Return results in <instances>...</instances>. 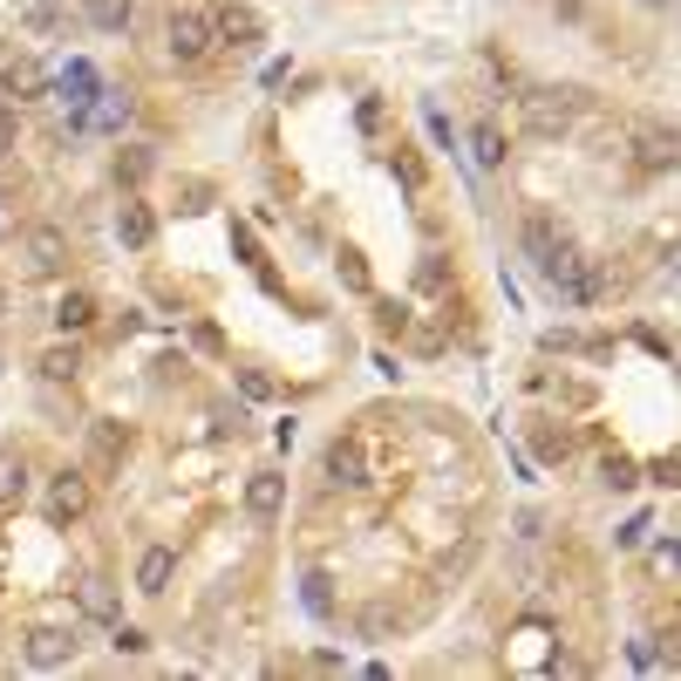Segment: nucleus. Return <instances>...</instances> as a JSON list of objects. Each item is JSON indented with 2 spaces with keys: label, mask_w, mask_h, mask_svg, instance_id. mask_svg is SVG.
I'll return each mask as SVG.
<instances>
[{
  "label": "nucleus",
  "mask_w": 681,
  "mask_h": 681,
  "mask_svg": "<svg viewBox=\"0 0 681 681\" xmlns=\"http://www.w3.org/2000/svg\"><path fill=\"white\" fill-rule=\"evenodd\" d=\"M525 253H532V266H539V279L558 294V300H573V307H586L593 300V273H586V253L573 246L566 232H552L545 219H532L525 225Z\"/></svg>",
  "instance_id": "1"
},
{
  "label": "nucleus",
  "mask_w": 681,
  "mask_h": 681,
  "mask_svg": "<svg viewBox=\"0 0 681 681\" xmlns=\"http://www.w3.org/2000/svg\"><path fill=\"white\" fill-rule=\"evenodd\" d=\"M518 109H525V130H532V137H566L573 116H579V89H552V83H539V89L518 96Z\"/></svg>",
  "instance_id": "2"
},
{
  "label": "nucleus",
  "mask_w": 681,
  "mask_h": 681,
  "mask_svg": "<svg viewBox=\"0 0 681 681\" xmlns=\"http://www.w3.org/2000/svg\"><path fill=\"white\" fill-rule=\"evenodd\" d=\"M212 42H219V28H212L205 8H171V21H164V49H171V62H205Z\"/></svg>",
  "instance_id": "3"
},
{
  "label": "nucleus",
  "mask_w": 681,
  "mask_h": 681,
  "mask_svg": "<svg viewBox=\"0 0 681 681\" xmlns=\"http://www.w3.org/2000/svg\"><path fill=\"white\" fill-rule=\"evenodd\" d=\"M21 655H28V668H42V674H49V668H68L75 655H83V627H75V620H68V627H34Z\"/></svg>",
  "instance_id": "4"
},
{
  "label": "nucleus",
  "mask_w": 681,
  "mask_h": 681,
  "mask_svg": "<svg viewBox=\"0 0 681 681\" xmlns=\"http://www.w3.org/2000/svg\"><path fill=\"white\" fill-rule=\"evenodd\" d=\"M21 266H28L34 279H55V273L68 266V238H62L55 225H28V232H21Z\"/></svg>",
  "instance_id": "5"
},
{
  "label": "nucleus",
  "mask_w": 681,
  "mask_h": 681,
  "mask_svg": "<svg viewBox=\"0 0 681 681\" xmlns=\"http://www.w3.org/2000/svg\"><path fill=\"white\" fill-rule=\"evenodd\" d=\"M634 157H640V171H674L681 164V137L661 130V124H640L634 130Z\"/></svg>",
  "instance_id": "6"
},
{
  "label": "nucleus",
  "mask_w": 681,
  "mask_h": 681,
  "mask_svg": "<svg viewBox=\"0 0 681 681\" xmlns=\"http://www.w3.org/2000/svg\"><path fill=\"white\" fill-rule=\"evenodd\" d=\"M130 124V89H103L89 109L68 116V130H124Z\"/></svg>",
  "instance_id": "7"
},
{
  "label": "nucleus",
  "mask_w": 681,
  "mask_h": 681,
  "mask_svg": "<svg viewBox=\"0 0 681 681\" xmlns=\"http://www.w3.org/2000/svg\"><path fill=\"white\" fill-rule=\"evenodd\" d=\"M320 470H328V485H341V491H362V485H369V470H362V444H354V436H334L328 457H320Z\"/></svg>",
  "instance_id": "8"
},
{
  "label": "nucleus",
  "mask_w": 681,
  "mask_h": 681,
  "mask_svg": "<svg viewBox=\"0 0 681 681\" xmlns=\"http://www.w3.org/2000/svg\"><path fill=\"white\" fill-rule=\"evenodd\" d=\"M83 511H89V477L83 470H62L55 491H49V518H55V525H75Z\"/></svg>",
  "instance_id": "9"
},
{
  "label": "nucleus",
  "mask_w": 681,
  "mask_h": 681,
  "mask_svg": "<svg viewBox=\"0 0 681 681\" xmlns=\"http://www.w3.org/2000/svg\"><path fill=\"white\" fill-rule=\"evenodd\" d=\"M246 511L259 518V525H273V518L287 511V477H273V470H253V477H246Z\"/></svg>",
  "instance_id": "10"
},
{
  "label": "nucleus",
  "mask_w": 681,
  "mask_h": 681,
  "mask_svg": "<svg viewBox=\"0 0 681 681\" xmlns=\"http://www.w3.org/2000/svg\"><path fill=\"white\" fill-rule=\"evenodd\" d=\"M0 96H14V103H28V96H49V68L34 62V55H14L8 68H0Z\"/></svg>",
  "instance_id": "11"
},
{
  "label": "nucleus",
  "mask_w": 681,
  "mask_h": 681,
  "mask_svg": "<svg viewBox=\"0 0 681 681\" xmlns=\"http://www.w3.org/2000/svg\"><path fill=\"white\" fill-rule=\"evenodd\" d=\"M171 573H178V552H171V545H143V558H137V593H164Z\"/></svg>",
  "instance_id": "12"
},
{
  "label": "nucleus",
  "mask_w": 681,
  "mask_h": 681,
  "mask_svg": "<svg viewBox=\"0 0 681 681\" xmlns=\"http://www.w3.org/2000/svg\"><path fill=\"white\" fill-rule=\"evenodd\" d=\"M116 238H124L130 253H143L150 238H157V219H150V205H137V198H124V212H116Z\"/></svg>",
  "instance_id": "13"
},
{
  "label": "nucleus",
  "mask_w": 681,
  "mask_h": 681,
  "mask_svg": "<svg viewBox=\"0 0 681 681\" xmlns=\"http://www.w3.org/2000/svg\"><path fill=\"white\" fill-rule=\"evenodd\" d=\"M83 21H89L96 34H124V28L137 21V0H83Z\"/></svg>",
  "instance_id": "14"
},
{
  "label": "nucleus",
  "mask_w": 681,
  "mask_h": 681,
  "mask_svg": "<svg viewBox=\"0 0 681 681\" xmlns=\"http://www.w3.org/2000/svg\"><path fill=\"white\" fill-rule=\"evenodd\" d=\"M96 96H103L96 68H89V62H68V68H62V103H68V116H75V109H89Z\"/></svg>",
  "instance_id": "15"
},
{
  "label": "nucleus",
  "mask_w": 681,
  "mask_h": 681,
  "mask_svg": "<svg viewBox=\"0 0 681 681\" xmlns=\"http://www.w3.org/2000/svg\"><path fill=\"white\" fill-rule=\"evenodd\" d=\"M212 28H219V42H232V49H253L259 42V14H246V8H219Z\"/></svg>",
  "instance_id": "16"
},
{
  "label": "nucleus",
  "mask_w": 681,
  "mask_h": 681,
  "mask_svg": "<svg viewBox=\"0 0 681 681\" xmlns=\"http://www.w3.org/2000/svg\"><path fill=\"white\" fill-rule=\"evenodd\" d=\"M83 614L116 627V620H124V599H116V586H109V579H83Z\"/></svg>",
  "instance_id": "17"
},
{
  "label": "nucleus",
  "mask_w": 681,
  "mask_h": 681,
  "mask_svg": "<svg viewBox=\"0 0 681 681\" xmlns=\"http://www.w3.org/2000/svg\"><path fill=\"white\" fill-rule=\"evenodd\" d=\"M89 320H96V300H89V294H62V300H55V328H62V334H83Z\"/></svg>",
  "instance_id": "18"
},
{
  "label": "nucleus",
  "mask_w": 681,
  "mask_h": 681,
  "mask_svg": "<svg viewBox=\"0 0 681 681\" xmlns=\"http://www.w3.org/2000/svg\"><path fill=\"white\" fill-rule=\"evenodd\" d=\"M470 150H477V171H504V137H498V124H477V130H470Z\"/></svg>",
  "instance_id": "19"
},
{
  "label": "nucleus",
  "mask_w": 681,
  "mask_h": 681,
  "mask_svg": "<svg viewBox=\"0 0 681 681\" xmlns=\"http://www.w3.org/2000/svg\"><path fill=\"white\" fill-rule=\"evenodd\" d=\"M150 164H157V157H150L143 143H124V150H116V184H143Z\"/></svg>",
  "instance_id": "20"
},
{
  "label": "nucleus",
  "mask_w": 681,
  "mask_h": 681,
  "mask_svg": "<svg viewBox=\"0 0 681 681\" xmlns=\"http://www.w3.org/2000/svg\"><path fill=\"white\" fill-rule=\"evenodd\" d=\"M300 599H307V614H313V620H328V614H334V593H328V573H307V579H300Z\"/></svg>",
  "instance_id": "21"
},
{
  "label": "nucleus",
  "mask_w": 681,
  "mask_h": 681,
  "mask_svg": "<svg viewBox=\"0 0 681 681\" xmlns=\"http://www.w3.org/2000/svg\"><path fill=\"white\" fill-rule=\"evenodd\" d=\"M21 498H28V464L0 457V504H21Z\"/></svg>",
  "instance_id": "22"
},
{
  "label": "nucleus",
  "mask_w": 681,
  "mask_h": 681,
  "mask_svg": "<svg viewBox=\"0 0 681 681\" xmlns=\"http://www.w3.org/2000/svg\"><path fill=\"white\" fill-rule=\"evenodd\" d=\"M42 375L49 382H75V375H83V354H75V348H49L42 354Z\"/></svg>",
  "instance_id": "23"
},
{
  "label": "nucleus",
  "mask_w": 681,
  "mask_h": 681,
  "mask_svg": "<svg viewBox=\"0 0 681 681\" xmlns=\"http://www.w3.org/2000/svg\"><path fill=\"white\" fill-rule=\"evenodd\" d=\"M89 450H96V464H116V457H124V429H116V423H89Z\"/></svg>",
  "instance_id": "24"
},
{
  "label": "nucleus",
  "mask_w": 681,
  "mask_h": 681,
  "mask_svg": "<svg viewBox=\"0 0 681 681\" xmlns=\"http://www.w3.org/2000/svg\"><path fill=\"white\" fill-rule=\"evenodd\" d=\"M599 485H607V491H634L640 477H634V464H627V457H607V464H599Z\"/></svg>",
  "instance_id": "25"
},
{
  "label": "nucleus",
  "mask_w": 681,
  "mask_h": 681,
  "mask_svg": "<svg viewBox=\"0 0 681 681\" xmlns=\"http://www.w3.org/2000/svg\"><path fill=\"white\" fill-rule=\"evenodd\" d=\"M109 640H116V655H143V648H150V634H143V627H124V620H116Z\"/></svg>",
  "instance_id": "26"
},
{
  "label": "nucleus",
  "mask_w": 681,
  "mask_h": 681,
  "mask_svg": "<svg viewBox=\"0 0 681 681\" xmlns=\"http://www.w3.org/2000/svg\"><path fill=\"white\" fill-rule=\"evenodd\" d=\"M238 389H246V395H253V403H266V395H273V382H266L259 369H238Z\"/></svg>",
  "instance_id": "27"
},
{
  "label": "nucleus",
  "mask_w": 681,
  "mask_h": 681,
  "mask_svg": "<svg viewBox=\"0 0 681 681\" xmlns=\"http://www.w3.org/2000/svg\"><path fill=\"white\" fill-rule=\"evenodd\" d=\"M532 444H539V457H566V450H573V444H566V429H558V436H552V429H539Z\"/></svg>",
  "instance_id": "28"
},
{
  "label": "nucleus",
  "mask_w": 681,
  "mask_h": 681,
  "mask_svg": "<svg viewBox=\"0 0 681 681\" xmlns=\"http://www.w3.org/2000/svg\"><path fill=\"white\" fill-rule=\"evenodd\" d=\"M341 279H348L354 294H369V273H362V259H354V253H341Z\"/></svg>",
  "instance_id": "29"
},
{
  "label": "nucleus",
  "mask_w": 681,
  "mask_h": 681,
  "mask_svg": "<svg viewBox=\"0 0 681 681\" xmlns=\"http://www.w3.org/2000/svg\"><path fill=\"white\" fill-rule=\"evenodd\" d=\"M655 485H681V457H661V464H655Z\"/></svg>",
  "instance_id": "30"
},
{
  "label": "nucleus",
  "mask_w": 681,
  "mask_h": 681,
  "mask_svg": "<svg viewBox=\"0 0 681 681\" xmlns=\"http://www.w3.org/2000/svg\"><path fill=\"white\" fill-rule=\"evenodd\" d=\"M14 130H21V124H14V109H0V157L14 150Z\"/></svg>",
  "instance_id": "31"
},
{
  "label": "nucleus",
  "mask_w": 681,
  "mask_h": 681,
  "mask_svg": "<svg viewBox=\"0 0 681 681\" xmlns=\"http://www.w3.org/2000/svg\"><path fill=\"white\" fill-rule=\"evenodd\" d=\"M640 8H668V0H640Z\"/></svg>",
  "instance_id": "32"
}]
</instances>
